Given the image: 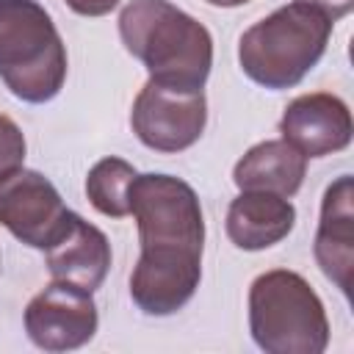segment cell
<instances>
[{
	"instance_id": "cell-1",
	"label": "cell",
	"mask_w": 354,
	"mask_h": 354,
	"mask_svg": "<svg viewBox=\"0 0 354 354\" xmlns=\"http://www.w3.org/2000/svg\"><path fill=\"white\" fill-rule=\"evenodd\" d=\"M124 50L144 64L149 80L199 91L213 66L210 30L169 0H130L119 14Z\"/></svg>"
},
{
	"instance_id": "cell-2",
	"label": "cell",
	"mask_w": 354,
	"mask_h": 354,
	"mask_svg": "<svg viewBox=\"0 0 354 354\" xmlns=\"http://www.w3.org/2000/svg\"><path fill=\"white\" fill-rule=\"evenodd\" d=\"M332 25L321 11L293 0L243 30L238 64L243 75L263 88H293L324 58Z\"/></svg>"
},
{
	"instance_id": "cell-3",
	"label": "cell",
	"mask_w": 354,
	"mask_h": 354,
	"mask_svg": "<svg viewBox=\"0 0 354 354\" xmlns=\"http://www.w3.org/2000/svg\"><path fill=\"white\" fill-rule=\"evenodd\" d=\"M0 80L30 105L50 102L64 88L66 47L36 0H0Z\"/></svg>"
},
{
	"instance_id": "cell-4",
	"label": "cell",
	"mask_w": 354,
	"mask_h": 354,
	"mask_svg": "<svg viewBox=\"0 0 354 354\" xmlns=\"http://www.w3.org/2000/svg\"><path fill=\"white\" fill-rule=\"evenodd\" d=\"M249 332L268 354H321L329 346L324 301L288 268L266 271L249 285Z\"/></svg>"
},
{
	"instance_id": "cell-5",
	"label": "cell",
	"mask_w": 354,
	"mask_h": 354,
	"mask_svg": "<svg viewBox=\"0 0 354 354\" xmlns=\"http://www.w3.org/2000/svg\"><path fill=\"white\" fill-rule=\"evenodd\" d=\"M127 199L144 257L202 260L205 216L196 191L185 180L155 171L136 174Z\"/></svg>"
},
{
	"instance_id": "cell-6",
	"label": "cell",
	"mask_w": 354,
	"mask_h": 354,
	"mask_svg": "<svg viewBox=\"0 0 354 354\" xmlns=\"http://www.w3.org/2000/svg\"><path fill=\"white\" fill-rule=\"evenodd\" d=\"M130 124L138 141L155 152H183L194 147L207 124V100L205 91H188L147 80L138 91Z\"/></svg>"
},
{
	"instance_id": "cell-7",
	"label": "cell",
	"mask_w": 354,
	"mask_h": 354,
	"mask_svg": "<svg viewBox=\"0 0 354 354\" xmlns=\"http://www.w3.org/2000/svg\"><path fill=\"white\" fill-rule=\"evenodd\" d=\"M72 210L58 188L36 169H17L0 180V224L30 249H50L69 227Z\"/></svg>"
},
{
	"instance_id": "cell-8",
	"label": "cell",
	"mask_w": 354,
	"mask_h": 354,
	"mask_svg": "<svg viewBox=\"0 0 354 354\" xmlns=\"http://www.w3.org/2000/svg\"><path fill=\"white\" fill-rule=\"evenodd\" d=\"M100 315L88 290L53 279L25 307V332L44 351H75L97 332Z\"/></svg>"
},
{
	"instance_id": "cell-9",
	"label": "cell",
	"mask_w": 354,
	"mask_h": 354,
	"mask_svg": "<svg viewBox=\"0 0 354 354\" xmlns=\"http://www.w3.org/2000/svg\"><path fill=\"white\" fill-rule=\"evenodd\" d=\"M282 138L304 158H326L351 144L354 124L348 105L329 91L301 94L288 102L279 119Z\"/></svg>"
},
{
	"instance_id": "cell-10",
	"label": "cell",
	"mask_w": 354,
	"mask_h": 354,
	"mask_svg": "<svg viewBox=\"0 0 354 354\" xmlns=\"http://www.w3.org/2000/svg\"><path fill=\"white\" fill-rule=\"evenodd\" d=\"M313 254L324 277L332 279L343 296H348L351 271H354V180L351 174H340L324 191Z\"/></svg>"
},
{
	"instance_id": "cell-11",
	"label": "cell",
	"mask_w": 354,
	"mask_h": 354,
	"mask_svg": "<svg viewBox=\"0 0 354 354\" xmlns=\"http://www.w3.org/2000/svg\"><path fill=\"white\" fill-rule=\"evenodd\" d=\"M44 254L53 279L77 285L88 293H94L105 282L111 268V243L105 232L75 210L64 235L50 249H44Z\"/></svg>"
},
{
	"instance_id": "cell-12",
	"label": "cell",
	"mask_w": 354,
	"mask_h": 354,
	"mask_svg": "<svg viewBox=\"0 0 354 354\" xmlns=\"http://www.w3.org/2000/svg\"><path fill=\"white\" fill-rule=\"evenodd\" d=\"M202 279V260L141 257L130 274V296L147 315H171L183 310Z\"/></svg>"
},
{
	"instance_id": "cell-13",
	"label": "cell",
	"mask_w": 354,
	"mask_h": 354,
	"mask_svg": "<svg viewBox=\"0 0 354 354\" xmlns=\"http://www.w3.org/2000/svg\"><path fill=\"white\" fill-rule=\"evenodd\" d=\"M296 207L288 196L268 191H241L227 207V238L243 252L268 249L290 235Z\"/></svg>"
},
{
	"instance_id": "cell-14",
	"label": "cell",
	"mask_w": 354,
	"mask_h": 354,
	"mask_svg": "<svg viewBox=\"0 0 354 354\" xmlns=\"http://www.w3.org/2000/svg\"><path fill=\"white\" fill-rule=\"evenodd\" d=\"M307 174V158L285 138H268L249 147L232 169V183L241 191H268L293 196Z\"/></svg>"
},
{
	"instance_id": "cell-15",
	"label": "cell",
	"mask_w": 354,
	"mask_h": 354,
	"mask_svg": "<svg viewBox=\"0 0 354 354\" xmlns=\"http://www.w3.org/2000/svg\"><path fill=\"white\" fill-rule=\"evenodd\" d=\"M138 171L124 158H102L97 160L86 174V196L108 218H124L130 216V183Z\"/></svg>"
},
{
	"instance_id": "cell-16",
	"label": "cell",
	"mask_w": 354,
	"mask_h": 354,
	"mask_svg": "<svg viewBox=\"0 0 354 354\" xmlns=\"http://www.w3.org/2000/svg\"><path fill=\"white\" fill-rule=\"evenodd\" d=\"M25 149L28 147H25V136H22L19 124L11 116L0 113V180L8 177L11 171L22 169Z\"/></svg>"
},
{
	"instance_id": "cell-17",
	"label": "cell",
	"mask_w": 354,
	"mask_h": 354,
	"mask_svg": "<svg viewBox=\"0 0 354 354\" xmlns=\"http://www.w3.org/2000/svg\"><path fill=\"white\" fill-rule=\"evenodd\" d=\"M75 14L80 17H105L111 14L122 0H64Z\"/></svg>"
},
{
	"instance_id": "cell-18",
	"label": "cell",
	"mask_w": 354,
	"mask_h": 354,
	"mask_svg": "<svg viewBox=\"0 0 354 354\" xmlns=\"http://www.w3.org/2000/svg\"><path fill=\"white\" fill-rule=\"evenodd\" d=\"M296 3H304V6H310V8H315V11H321V14L329 17L332 22L343 19V17L354 8V0H296Z\"/></svg>"
},
{
	"instance_id": "cell-19",
	"label": "cell",
	"mask_w": 354,
	"mask_h": 354,
	"mask_svg": "<svg viewBox=\"0 0 354 354\" xmlns=\"http://www.w3.org/2000/svg\"><path fill=\"white\" fill-rule=\"evenodd\" d=\"M210 6H218V8H235V6H246L249 0H205Z\"/></svg>"
}]
</instances>
